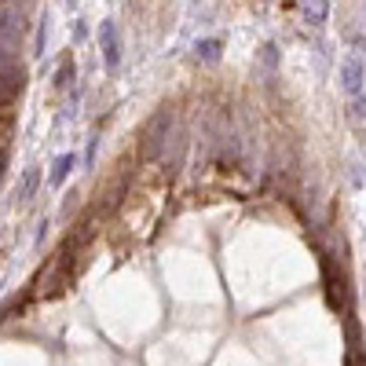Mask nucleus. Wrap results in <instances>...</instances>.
I'll use <instances>...</instances> for the list:
<instances>
[{"label": "nucleus", "instance_id": "obj_1", "mask_svg": "<svg viewBox=\"0 0 366 366\" xmlns=\"http://www.w3.org/2000/svg\"><path fill=\"white\" fill-rule=\"evenodd\" d=\"M158 205H161L158 190H147V187L139 183L132 195L125 198L114 227H118V231H128L132 239H147L150 227H154V220H158Z\"/></svg>", "mask_w": 366, "mask_h": 366}]
</instances>
